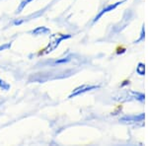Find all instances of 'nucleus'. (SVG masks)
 <instances>
[{
    "label": "nucleus",
    "instance_id": "obj_1",
    "mask_svg": "<svg viewBox=\"0 0 148 146\" xmlns=\"http://www.w3.org/2000/svg\"><path fill=\"white\" fill-rule=\"evenodd\" d=\"M69 37H70V36L57 35V34L53 35V36H51V40H49V45H47V47H45V49H44V53H45V54H47V53H49V52L53 51L54 49H56V47H58V45L60 44L61 40H63L67 39V38H69Z\"/></svg>",
    "mask_w": 148,
    "mask_h": 146
},
{
    "label": "nucleus",
    "instance_id": "obj_2",
    "mask_svg": "<svg viewBox=\"0 0 148 146\" xmlns=\"http://www.w3.org/2000/svg\"><path fill=\"white\" fill-rule=\"evenodd\" d=\"M32 34L35 36H44V35H49L51 34V30L47 29V27H38L37 29L32 31Z\"/></svg>",
    "mask_w": 148,
    "mask_h": 146
},
{
    "label": "nucleus",
    "instance_id": "obj_3",
    "mask_svg": "<svg viewBox=\"0 0 148 146\" xmlns=\"http://www.w3.org/2000/svg\"><path fill=\"white\" fill-rule=\"evenodd\" d=\"M94 86L93 87H89V86H82V87H79V88H77V89H75L72 92V94L70 95V97L69 98H71V97H73V96H76V95H78V94H80V93H83V92H85V91H88V90H90V89H94Z\"/></svg>",
    "mask_w": 148,
    "mask_h": 146
},
{
    "label": "nucleus",
    "instance_id": "obj_4",
    "mask_svg": "<svg viewBox=\"0 0 148 146\" xmlns=\"http://www.w3.org/2000/svg\"><path fill=\"white\" fill-rule=\"evenodd\" d=\"M31 1H32V0H23V1L21 2L20 5H19V7H18V9H17V13H20V12H22L23 9L25 8V7L28 5V3H30Z\"/></svg>",
    "mask_w": 148,
    "mask_h": 146
},
{
    "label": "nucleus",
    "instance_id": "obj_5",
    "mask_svg": "<svg viewBox=\"0 0 148 146\" xmlns=\"http://www.w3.org/2000/svg\"><path fill=\"white\" fill-rule=\"evenodd\" d=\"M0 88H1L2 90H9L10 89V85L8 84V83H6L5 81H3L2 79H0Z\"/></svg>",
    "mask_w": 148,
    "mask_h": 146
},
{
    "label": "nucleus",
    "instance_id": "obj_6",
    "mask_svg": "<svg viewBox=\"0 0 148 146\" xmlns=\"http://www.w3.org/2000/svg\"><path fill=\"white\" fill-rule=\"evenodd\" d=\"M10 47H11L10 42H8V44H5V45H0V51H5V49H9Z\"/></svg>",
    "mask_w": 148,
    "mask_h": 146
}]
</instances>
